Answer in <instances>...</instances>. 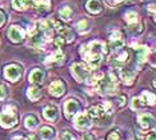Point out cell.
<instances>
[{"label": "cell", "instance_id": "cb8c5ba5", "mask_svg": "<svg viewBox=\"0 0 156 140\" xmlns=\"http://www.w3.org/2000/svg\"><path fill=\"white\" fill-rule=\"evenodd\" d=\"M59 13H60V17L67 21L71 20V17H72V9H71L69 7H63V8L59 11Z\"/></svg>", "mask_w": 156, "mask_h": 140}, {"label": "cell", "instance_id": "3957f363", "mask_svg": "<svg viewBox=\"0 0 156 140\" xmlns=\"http://www.w3.org/2000/svg\"><path fill=\"white\" fill-rule=\"evenodd\" d=\"M17 123V113L16 111L11 108V111H8V108H5L0 113V125L4 128H12L15 127Z\"/></svg>", "mask_w": 156, "mask_h": 140}, {"label": "cell", "instance_id": "4fadbf2b", "mask_svg": "<svg viewBox=\"0 0 156 140\" xmlns=\"http://www.w3.org/2000/svg\"><path fill=\"white\" fill-rule=\"evenodd\" d=\"M28 79H30V83H32L35 85H39L43 83L44 80V72L41 70H34L30 74V76H28Z\"/></svg>", "mask_w": 156, "mask_h": 140}, {"label": "cell", "instance_id": "83f0119b", "mask_svg": "<svg viewBox=\"0 0 156 140\" xmlns=\"http://www.w3.org/2000/svg\"><path fill=\"white\" fill-rule=\"evenodd\" d=\"M103 76H104V75L100 74V72L96 74V75H94V76H91V77H90V80H88V84H96Z\"/></svg>", "mask_w": 156, "mask_h": 140}, {"label": "cell", "instance_id": "d6a6232c", "mask_svg": "<svg viewBox=\"0 0 156 140\" xmlns=\"http://www.w3.org/2000/svg\"><path fill=\"white\" fill-rule=\"evenodd\" d=\"M63 140H75V138H73V135L71 132H64L63 134Z\"/></svg>", "mask_w": 156, "mask_h": 140}, {"label": "cell", "instance_id": "4316f807", "mask_svg": "<svg viewBox=\"0 0 156 140\" xmlns=\"http://www.w3.org/2000/svg\"><path fill=\"white\" fill-rule=\"evenodd\" d=\"M107 140H123V136H122V134H120L119 130H113L108 134Z\"/></svg>", "mask_w": 156, "mask_h": 140}, {"label": "cell", "instance_id": "44dd1931", "mask_svg": "<svg viewBox=\"0 0 156 140\" xmlns=\"http://www.w3.org/2000/svg\"><path fill=\"white\" fill-rule=\"evenodd\" d=\"M27 96L30 98L31 100H34V102H36L41 98V89L39 87H30L27 91Z\"/></svg>", "mask_w": 156, "mask_h": 140}, {"label": "cell", "instance_id": "ac0fdd59", "mask_svg": "<svg viewBox=\"0 0 156 140\" xmlns=\"http://www.w3.org/2000/svg\"><path fill=\"white\" fill-rule=\"evenodd\" d=\"M39 136L41 138V140H51L55 136V130L51 127L44 125V127H41L40 131H39Z\"/></svg>", "mask_w": 156, "mask_h": 140}, {"label": "cell", "instance_id": "d4e9b609", "mask_svg": "<svg viewBox=\"0 0 156 140\" xmlns=\"http://www.w3.org/2000/svg\"><path fill=\"white\" fill-rule=\"evenodd\" d=\"M126 21L129 24V26H132V24H136V23H139V16H137V13L136 12H128L126 15Z\"/></svg>", "mask_w": 156, "mask_h": 140}, {"label": "cell", "instance_id": "74e56055", "mask_svg": "<svg viewBox=\"0 0 156 140\" xmlns=\"http://www.w3.org/2000/svg\"><path fill=\"white\" fill-rule=\"evenodd\" d=\"M120 2H122V0H108V3L111 5H115V4H118V3H120Z\"/></svg>", "mask_w": 156, "mask_h": 140}, {"label": "cell", "instance_id": "5bb4252c", "mask_svg": "<svg viewBox=\"0 0 156 140\" xmlns=\"http://www.w3.org/2000/svg\"><path fill=\"white\" fill-rule=\"evenodd\" d=\"M43 115L44 117L49 121H55L58 120V108H56L55 106H47L45 108L43 109Z\"/></svg>", "mask_w": 156, "mask_h": 140}, {"label": "cell", "instance_id": "7a4b0ae2", "mask_svg": "<svg viewBox=\"0 0 156 140\" xmlns=\"http://www.w3.org/2000/svg\"><path fill=\"white\" fill-rule=\"evenodd\" d=\"M116 77L113 74H108L107 77L103 76L100 80L96 83L98 91L101 95H115L118 92V85H116Z\"/></svg>", "mask_w": 156, "mask_h": 140}, {"label": "cell", "instance_id": "6da1fadb", "mask_svg": "<svg viewBox=\"0 0 156 140\" xmlns=\"http://www.w3.org/2000/svg\"><path fill=\"white\" fill-rule=\"evenodd\" d=\"M80 53L87 60L88 68L90 70H96L103 59V55L107 53V48L100 41H91L87 45H81Z\"/></svg>", "mask_w": 156, "mask_h": 140}, {"label": "cell", "instance_id": "2e32d148", "mask_svg": "<svg viewBox=\"0 0 156 140\" xmlns=\"http://www.w3.org/2000/svg\"><path fill=\"white\" fill-rule=\"evenodd\" d=\"M87 9L90 11L91 13H100L103 11V4L100 0H88Z\"/></svg>", "mask_w": 156, "mask_h": 140}, {"label": "cell", "instance_id": "7c38bea8", "mask_svg": "<svg viewBox=\"0 0 156 140\" xmlns=\"http://www.w3.org/2000/svg\"><path fill=\"white\" fill-rule=\"evenodd\" d=\"M49 92H51V95H54V96H62L63 93L66 92L64 83L60 81V80L52 81V83L49 84Z\"/></svg>", "mask_w": 156, "mask_h": 140}, {"label": "cell", "instance_id": "5b68a950", "mask_svg": "<svg viewBox=\"0 0 156 140\" xmlns=\"http://www.w3.org/2000/svg\"><path fill=\"white\" fill-rule=\"evenodd\" d=\"M75 127L77 128V130H80V131H84V130H87V128H90L91 127V117H90V115L88 113H84V112H80V113H76V116H75Z\"/></svg>", "mask_w": 156, "mask_h": 140}, {"label": "cell", "instance_id": "9c48e42d", "mask_svg": "<svg viewBox=\"0 0 156 140\" xmlns=\"http://www.w3.org/2000/svg\"><path fill=\"white\" fill-rule=\"evenodd\" d=\"M137 123L143 130H148L150 127L154 125V116L150 113H145V112H141L137 115Z\"/></svg>", "mask_w": 156, "mask_h": 140}, {"label": "cell", "instance_id": "8d00e7d4", "mask_svg": "<svg viewBox=\"0 0 156 140\" xmlns=\"http://www.w3.org/2000/svg\"><path fill=\"white\" fill-rule=\"evenodd\" d=\"M145 140H155V132H151V134L145 138Z\"/></svg>", "mask_w": 156, "mask_h": 140}, {"label": "cell", "instance_id": "30bf717a", "mask_svg": "<svg viewBox=\"0 0 156 140\" xmlns=\"http://www.w3.org/2000/svg\"><path fill=\"white\" fill-rule=\"evenodd\" d=\"M124 45V40L120 32H112L109 36V48L112 49H120Z\"/></svg>", "mask_w": 156, "mask_h": 140}, {"label": "cell", "instance_id": "f1b7e54d", "mask_svg": "<svg viewBox=\"0 0 156 140\" xmlns=\"http://www.w3.org/2000/svg\"><path fill=\"white\" fill-rule=\"evenodd\" d=\"M141 106H143V104H141L139 98H133L132 102H131V108H132V109H139Z\"/></svg>", "mask_w": 156, "mask_h": 140}, {"label": "cell", "instance_id": "e575fe53", "mask_svg": "<svg viewBox=\"0 0 156 140\" xmlns=\"http://www.w3.org/2000/svg\"><path fill=\"white\" fill-rule=\"evenodd\" d=\"M4 23H5V15L2 12V11H0V27H2Z\"/></svg>", "mask_w": 156, "mask_h": 140}, {"label": "cell", "instance_id": "e0dca14e", "mask_svg": "<svg viewBox=\"0 0 156 140\" xmlns=\"http://www.w3.org/2000/svg\"><path fill=\"white\" fill-rule=\"evenodd\" d=\"M120 77H122V80H123L124 84L131 85V84H133L135 74L131 70H122V71H120Z\"/></svg>", "mask_w": 156, "mask_h": 140}, {"label": "cell", "instance_id": "8992f818", "mask_svg": "<svg viewBox=\"0 0 156 140\" xmlns=\"http://www.w3.org/2000/svg\"><path fill=\"white\" fill-rule=\"evenodd\" d=\"M4 76L11 81H17L22 76V68L16 64H9L4 68Z\"/></svg>", "mask_w": 156, "mask_h": 140}, {"label": "cell", "instance_id": "277c9868", "mask_svg": "<svg viewBox=\"0 0 156 140\" xmlns=\"http://www.w3.org/2000/svg\"><path fill=\"white\" fill-rule=\"evenodd\" d=\"M71 74H72V76L77 81H84V80H87L88 75H90V68H88L87 64L73 63L71 66Z\"/></svg>", "mask_w": 156, "mask_h": 140}, {"label": "cell", "instance_id": "1f68e13d", "mask_svg": "<svg viewBox=\"0 0 156 140\" xmlns=\"http://www.w3.org/2000/svg\"><path fill=\"white\" fill-rule=\"evenodd\" d=\"M5 96H7L5 87H4V85H0V100H4Z\"/></svg>", "mask_w": 156, "mask_h": 140}, {"label": "cell", "instance_id": "d590c367", "mask_svg": "<svg viewBox=\"0 0 156 140\" xmlns=\"http://www.w3.org/2000/svg\"><path fill=\"white\" fill-rule=\"evenodd\" d=\"M81 140H95V138L92 135H90V134H84L83 138H81Z\"/></svg>", "mask_w": 156, "mask_h": 140}, {"label": "cell", "instance_id": "ba28073f", "mask_svg": "<svg viewBox=\"0 0 156 140\" xmlns=\"http://www.w3.org/2000/svg\"><path fill=\"white\" fill-rule=\"evenodd\" d=\"M54 26H55V28H56V31L59 32V35L60 36H63V38H66V40L68 41V43H71L73 40V32L69 30L68 27H66V26H63L62 23H59V21H54Z\"/></svg>", "mask_w": 156, "mask_h": 140}, {"label": "cell", "instance_id": "ffe728a7", "mask_svg": "<svg viewBox=\"0 0 156 140\" xmlns=\"http://www.w3.org/2000/svg\"><path fill=\"white\" fill-rule=\"evenodd\" d=\"M140 102L143 106H145V104H150V106H154L155 104V95L152 92H148V91H144L143 93H141L140 96Z\"/></svg>", "mask_w": 156, "mask_h": 140}, {"label": "cell", "instance_id": "52a82bcc", "mask_svg": "<svg viewBox=\"0 0 156 140\" xmlns=\"http://www.w3.org/2000/svg\"><path fill=\"white\" fill-rule=\"evenodd\" d=\"M79 107L80 104L76 99H69L66 102V106H64V112H66V116L67 117H72L75 116L79 111Z\"/></svg>", "mask_w": 156, "mask_h": 140}, {"label": "cell", "instance_id": "f35d334b", "mask_svg": "<svg viewBox=\"0 0 156 140\" xmlns=\"http://www.w3.org/2000/svg\"><path fill=\"white\" fill-rule=\"evenodd\" d=\"M13 140H26V139H24V138H15Z\"/></svg>", "mask_w": 156, "mask_h": 140}, {"label": "cell", "instance_id": "8fae6325", "mask_svg": "<svg viewBox=\"0 0 156 140\" xmlns=\"http://www.w3.org/2000/svg\"><path fill=\"white\" fill-rule=\"evenodd\" d=\"M8 38L11 39L13 43H19V41H22L24 38V31L17 26H12L8 30Z\"/></svg>", "mask_w": 156, "mask_h": 140}, {"label": "cell", "instance_id": "484cf974", "mask_svg": "<svg viewBox=\"0 0 156 140\" xmlns=\"http://www.w3.org/2000/svg\"><path fill=\"white\" fill-rule=\"evenodd\" d=\"M37 125V119L34 116V115H30V116L26 117V127L30 128V130H34Z\"/></svg>", "mask_w": 156, "mask_h": 140}, {"label": "cell", "instance_id": "7402d4cb", "mask_svg": "<svg viewBox=\"0 0 156 140\" xmlns=\"http://www.w3.org/2000/svg\"><path fill=\"white\" fill-rule=\"evenodd\" d=\"M31 0H12V7L17 11H24L30 5Z\"/></svg>", "mask_w": 156, "mask_h": 140}, {"label": "cell", "instance_id": "d6986e66", "mask_svg": "<svg viewBox=\"0 0 156 140\" xmlns=\"http://www.w3.org/2000/svg\"><path fill=\"white\" fill-rule=\"evenodd\" d=\"M63 57H64V53L60 48H56V51L52 53L51 56H48V59L45 60V63L47 64H51V63H60L63 60Z\"/></svg>", "mask_w": 156, "mask_h": 140}, {"label": "cell", "instance_id": "4dcf8cb0", "mask_svg": "<svg viewBox=\"0 0 156 140\" xmlns=\"http://www.w3.org/2000/svg\"><path fill=\"white\" fill-rule=\"evenodd\" d=\"M48 27H49V23L48 21H40V23H39V30H41V31H47L48 30Z\"/></svg>", "mask_w": 156, "mask_h": 140}, {"label": "cell", "instance_id": "603a6c76", "mask_svg": "<svg viewBox=\"0 0 156 140\" xmlns=\"http://www.w3.org/2000/svg\"><path fill=\"white\" fill-rule=\"evenodd\" d=\"M128 57H129L128 51H123V52H120L119 55L113 56V62L115 63H126V62H128Z\"/></svg>", "mask_w": 156, "mask_h": 140}, {"label": "cell", "instance_id": "9a60e30c", "mask_svg": "<svg viewBox=\"0 0 156 140\" xmlns=\"http://www.w3.org/2000/svg\"><path fill=\"white\" fill-rule=\"evenodd\" d=\"M135 49H136L137 52V66L141 67L143 66V63L147 60V56H148V48L144 45H137L135 47Z\"/></svg>", "mask_w": 156, "mask_h": 140}, {"label": "cell", "instance_id": "f546056e", "mask_svg": "<svg viewBox=\"0 0 156 140\" xmlns=\"http://www.w3.org/2000/svg\"><path fill=\"white\" fill-rule=\"evenodd\" d=\"M76 27H77V30H79L80 32H84L87 30V21L86 20H80L79 23L76 24Z\"/></svg>", "mask_w": 156, "mask_h": 140}, {"label": "cell", "instance_id": "836d02e7", "mask_svg": "<svg viewBox=\"0 0 156 140\" xmlns=\"http://www.w3.org/2000/svg\"><path fill=\"white\" fill-rule=\"evenodd\" d=\"M118 102H119L118 106H119V107H123L124 104H126V96H120V98L118 99Z\"/></svg>", "mask_w": 156, "mask_h": 140}]
</instances>
